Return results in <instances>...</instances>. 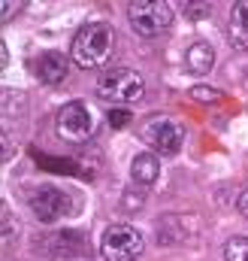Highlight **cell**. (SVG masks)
Returning <instances> with one entry per match:
<instances>
[{
  "label": "cell",
  "instance_id": "cell-13",
  "mask_svg": "<svg viewBox=\"0 0 248 261\" xmlns=\"http://www.w3.org/2000/svg\"><path fill=\"white\" fill-rule=\"evenodd\" d=\"M127 122H130V113H127V110H112V113H109V125H112V128H124Z\"/></svg>",
  "mask_w": 248,
  "mask_h": 261
},
{
  "label": "cell",
  "instance_id": "cell-7",
  "mask_svg": "<svg viewBox=\"0 0 248 261\" xmlns=\"http://www.w3.org/2000/svg\"><path fill=\"white\" fill-rule=\"evenodd\" d=\"M30 210L37 213L40 222H55L73 210V197L61 189H55V186H40L30 195Z\"/></svg>",
  "mask_w": 248,
  "mask_h": 261
},
{
  "label": "cell",
  "instance_id": "cell-11",
  "mask_svg": "<svg viewBox=\"0 0 248 261\" xmlns=\"http://www.w3.org/2000/svg\"><path fill=\"white\" fill-rule=\"evenodd\" d=\"M227 31H230V40H233L236 49H248V0L233 3Z\"/></svg>",
  "mask_w": 248,
  "mask_h": 261
},
{
  "label": "cell",
  "instance_id": "cell-5",
  "mask_svg": "<svg viewBox=\"0 0 248 261\" xmlns=\"http://www.w3.org/2000/svg\"><path fill=\"white\" fill-rule=\"evenodd\" d=\"M142 249H145L142 234L133 225H112L100 240V252L106 261H136Z\"/></svg>",
  "mask_w": 248,
  "mask_h": 261
},
{
  "label": "cell",
  "instance_id": "cell-17",
  "mask_svg": "<svg viewBox=\"0 0 248 261\" xmlns=\"http://www.w3.org/2000/svg\"><path fill=\"white\" fill-rule=\"evenodd\" d=\"M239 213H242V216L248 219V189L242 192V195H239Z\"/></svg>",
  "mask_w": 248,
  "mask_h": 261
},
{
  "label": "cell",
  "instance_id": "cell-1",
  "mask_svg": "<svg viewBox=\"0 0 248 261\" xmlns=\"http://www.w3.org/2000/svg\"><path fill=\"white\" fill-rule=\"evenodd\" d=\"M73 61L85 70H100L109 64L112 52H115V31L106 21H91L85 28H79V34L73 37Z\"/></svg>",
  "mask_w": 248,
  "mask_h": 261
},
{
  "label": "cell",
  "instance_id": "cell-16",
  "mask_svg": "<svg viewBox=\"0 0 248 261\" xmlns=\"http://www.w3.org/2000/svg\"><path fill=\"white\" fill-rule=\"evenodd\" d=\"M194 97H200V100H212L215 94H212V88H203V85H200V88H194Z\"/></svg>",
  "mask_w": 248,
  "mask_h": 261
},
{
  "label": "cell",
  "instance_id": "cell-3",
  "mask_svg": "<svg viewBox=\"0 0 248 261\" xmlns=\"http://www.w3.org/2000/svg\"><path fill=\"white\" fill-rule=\"evenodd\" d=\"M127 15L139 37H161L173 24V6L164 0H133Z\"/></svg>",
  "mask_w": 248,
  "mask_h": 261
},
{
  "label": "cell",
  "instance_id": "cell-15",
  "mask_svg": "<svg viewBox=\"0 0 248 261\" xmlns=\"http://www.w3.org/2000/svg\"><path fill=\"white\" fill-rule=\"evenodd\" d=\"M0 9H3V18H9L12 12H18V9H21V3H0Z\"/></svg>",
  "mask_w": 248,
  "mask_h": 261
},
{
  "label": "cell",
  "instance_id": "cell-12",
  "mask_svg": "<svg viewBox=\"0 0 248 261\" xmlns=\"http://www.w3.org/2000/svg\"><path fill=\"white\" fill-rule=\"evenodd\" d=\"M227 261H248V237H233L227 243Z\"/></svg>",
  "mask_w": 248,
  "mask_h": 261
},
{
  "label": "cell",
  "instance_id": "cell-4",
  "mask_svg": "<svg viewBox=\"0 0 248 261\" xmlns=\"http://www.w3.org/2000/svg\"><path fill=\"white\" fill-rule=\"evenodd\" d=\"M139 137L158 155H176L182 149V143H185V128L179 122H173L170 116H151L142 125V134Z\"/></svg>",
  "mask_w": 248,
  "mask_h": 261
},
{
  "label": "cell",
  "instance_id": "cell-10",
  "mask_svg": "<svg viewBox=\"0 0 248 261\" xmlns=\"http://www.w3.org/2000/svg\"><path fill=\"white\" fill-rule=\"evenodd\" d=\"M158 173H161V164H158V158L151 155V152H139L136 158H133V164H130V176H133V182L136 186H154V179H158Z\"/></svg>",
  "mask_w": 248,
  "mask_h": 261
},
{
  "label": "cell",
  "instance_id": "cell-8",
  "mask_svg": "<svg viewBox=\"0 0 248 261\" xmlns=\"http://www.w3.org/2000/svg\"><path fill=\"white\" fill-rule=\"evenodd\" d=\"M67 70H70V61L64 55H58V52H43L37 58V76L46 85H61L67 79Z\"/></svg>",
  "mask_w": 248,
  "mask_h": 261
},
{
  "label": "cell",
  "instance_id": "cell-6",
  "mask_svg": "<svg viewBox=\"0 0 248 261\" xmlns=\"http://www.w3.org/2000/svg\"><path fill=\"white\" fill-rule=\"evenodd\" d=\"M55 128H58V137L67 140V143H85L94 134V128H97V119H94V113L85 103L73 100V103L61 107Z\"/></svg>",
  "mask_w": 248,
  "mask_h": 261
},
{
  "label": "cell",
  "instance_id": "cell-9",
  "mask_svg": "<svg viewBox=\"0 0 248 261\" xmlns=\"http://www.w3.org/2000/svg\"><path fill=\"white\" fill-rule=\"evenodd\" d=\"M215 64V49L209 46V43H203V40H197V43H191L185 52V67L188 73H197V76H203V73H209Z\"/></svg>",
  "mask_w": 248,
  "mask_h": 261
},
{
  "label": "cell",
  "instance_id": "cell-2",
  "mask_svg": "<svg viewBox=\"0 0 248 261\" xmlns=\"http://www.w3.org/2000/svg\"><path fill=\"white\" fill-rule=\"evenodd\" d=\"M145 94V82L130 67H109L97 76V97L109 103H133Z\"/></svg>",
  "mask_w": 248,
  "mask_h": 261
},
{
  "label": "cell",
  "instance_id": "cell-14",
  "mask_svg": "<svg viewBox=\"0 0 248 261\" xmlns=\"http://www.w3.org/2000/svg\"><path fill=\"white\" fill-rule=\"evenodd\" d=\"M185 12L191 18H203V15H209V3H188Z\"/></svg>",
  "mask_w": 248,
  "mask_h": 261
}]
</instances>
